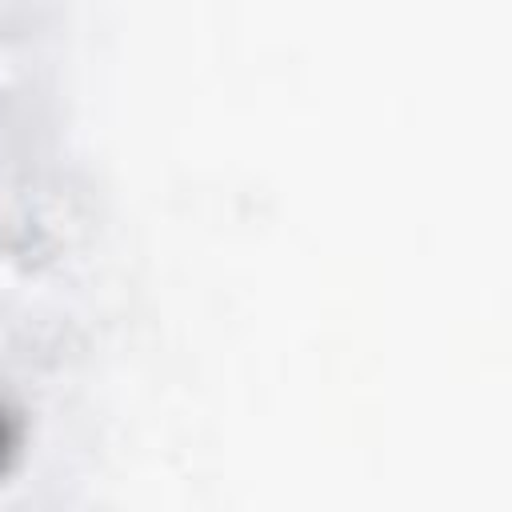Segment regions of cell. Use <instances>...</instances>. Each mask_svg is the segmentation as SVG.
<instances>
[{
	"instance_id": "6da1fadb",
	"label": "cell",
	"mask_w": 512,
	"mask_h": 512,
	"mask_svg": "<svg viewBox=\"0 0 512 512\" xmlns=\"http://www.w3.org/2000/svg\"><path fill=\"white\" fill-rule=\"evenodd\" d=\"M0 452H4V432H0Z\"/></svg>"
}]
</instances>
